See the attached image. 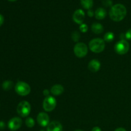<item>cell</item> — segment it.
Returning <instances> with one entry per match:
<instances>
[{
	"label": "cell",
	"mask_w": 131,
	"mask_h": 131,
	"mask_svg": "<svg viewBox=\"0 0 131 131\" xmlns=\"http://www.w3.org/2000/svg\"><path fill=\"white\" fill-rule=\"evenodd\" d=\"M127 9L122 4H116L111 6L110 11V17L113 21L120 22L125 17Z\"/></svg>",
	"instance_id": "cell-1"
},
{
	"label": "cell",
	"mask_w": 131,
	"mask_h": 131,
	"mask_svg": "<svg viewBox=\"0 0 131 131\" xmlns=\"http://www.w3.org/2000/svg\"><path fill=\"white\" fill-rule=\"evenodd\" d=\"M89 48L93 52L100 53L104 50L105 41L100 38H94L90 42Z\"/></svg>",
	"instance_id": "cell-2"
},
{
	"label": "cell",
	"mask_w": 131,
	"mask_h": 131,
	"mask_svg": "<svg viewBox=\"0 0 131 131\" xmlns=\"http://www.w3.org/2000/svg\"><path fill=\"white\" fill-rule=\"evenodd\" d=\"M15 92L20 96H26L31 92V87L28 83L23 81H19L15 86Z\"/></svg>",
	"instance_id": "cell-3"
},
{
	"label": "cell",
	"mask_w": 131,
	"mask_h": 131,
	"mask_svg": "<svg viewBox=\"0 0 131 131\" xmlns=\"http://www.w3.org/2000/svg\"><path fill=\"white\" fill-rule=\"evenodd\" d=\"M17 112L21 117H26L31 112V105L28 101H23L18 104Z\"/></svg>",
	"instance_id": "cell-4"
},
{
	"label": "cell",
	"mask_w": 131,
	"mask_h": 131,
	"mask_svg": "<svg viewBox=\"0 0 131 131\" xmlns=\"http://www.w3.org/2000/svg\"><path fill=\"white\" fill-rule=\"evenodd\" d=\"M130 46L129 42L125 39H122L117 42L115 46V51L120 55L125 54L129 51Z\"/></svg>",
	"instance_id": "cell-5"
},
{
	"label": "cell",
	"mask_w": 131,
	"mask_h": 131,
	"mask_svg": "<svg viewBox=\"0 0 131 131\" xmlns=\"http://www.w3.org/2000/svg\"><path fill=\"white\" fill-rule=\"evenodd\" d=\"M74 52L75 56L79 58H84L88 53V47L83 42L76 43L74 47Z\"/></svg>",
	"instance_id": "cell-6"
},
{
	"label": "cell",
	"mask_w": 131,
	"mask_h": 131,
	"mask_svg": "<svg viewBox=\"0 0 131 131\" xmlns=\"http://www.w3.org/2000/svg\"><path fill=\"white\" fill-rule=\"evenodd\" d=\"M56 106V100L52 96H48L44 99L43 102V108L47 112L53 111Z\"/></svg>",
	"instance_id": "cell-7"
},
{
	"label": "cell",
	"mask_w": 131,
	"mask_h": 131,
	"mask_svg": "<svg viewBox=\"0 0 131 131\" xmlns=\"http://www.w3.org/2000/svg\"><path fill=\"white\" fill-rule=\"evenodd\" d=\"M23 122L20 118L14 117L9 120L8 123V127L11 130H17L20 128Z\"/></svg>",
	"instance_id": "cell-8"
},
{
	"label": "cell",
	"mask_w": 131,
	"mask_h": 131,
	"mask_svg": "<svg viewBox=\"0 0 131 131\" xmlns=\"http://www.w3.org/2000/svg\"><path fill=\"white\" fill-rule=\"evenodd\" d=\"M37 120L38 124L42 127H47L49 124V117L47 113L43 112L40 113L37 118Z\"/></svg>",
	"instance_id": "cell-9"
},
{
	"label": "cell",
	"mask_w": 131,
	"mask_h": 131,
	"mask_svg": "<svg viewBox=\"0 0 131 131\" xmlns=\"http://www.w3.org/2000/svg\"><path fill=\"white\" fill-rule=\"evenodd\" d=\"M72 18L75 23L81 25V24H83V21H84V18H85V14L83 10L78 9L74 12Z\"/></svg>",
	"instance_id": "cell-10"
},
{
	"label": "cell",
	"mask_w": 131,
	"mask_h": 131,
	"mask_svg": "<svg viewBox=\"0 0 131 131\" xmlns=\"http://www.w3.org/2000/svg\"><path fill=\"white\" fill-rule=\"evenodd\" d=\"M47 131H63V126L59 122L52 121L47 125Z\"/></svg>",
	"instance_id": "cell-11"
},
{
	"label": "cell",
	"mask_w": 131,
	"mask_h": 131,
	"mask_svg": "<svg viewBox=\"0 0 131 131\" xmlns=\"http://www.w3.org/2000/svg\"><path fill=\"white\" fill-rule=\"evenodd\" d=\"M88 69L92 72H97L101 69V63L98 60H92L88 63Z\"/></svg>",
	"instance_id": "cell-12"
},
{
	"label": "cell",
	"mask_w": 131,
	"mask_h": 131,
	"mask_svg": "<svg viewBox=\"0 0 131 131\" xmlns=\"http://www.w3.org/2000/svg\"><path fill=\"white\" fill-rule=\"evenodd\" d=\"M64 92V88L61 84H54L51 88V93L53 95H60Z\"/></svg>",
	"instance_id": "cell-13"
},
{
	"label": "cell",
	"mask_w": 131,
	"mask_h": 131,
	"mask_svg": "<svg viewBox=\"0 0 131 131\" xmlns=\"http://www.w3.org/2000/svg\"><path fill=\"white\" fill-rule=\"evenodd\" d=\"M106 11L103 8H99L95 12V17L98 20H102L104 19L106 16Z\"/></svg>",
	"instance_id": "cell-14"
},
{
	"label": "cell",
	"mask_w": 131,
	"mask_h": 131,
	"mask_svg": "<svg viewBox=\"0 0 131 131\" xmlns=\"http://www.w3.org/2000/svg\"><path fill=\"white\" fill-rule=\"evenodd\" d=\"M92 31L95 34H101L104 31V27L100 23H95L92 25Z\"/></svg>",
	"instance_id": "cell-15"
},
{
	"label": "cell",
	"mask_w": 131,
	"mask_h": 131,
	"mask_svg": "<svg viewBox=\"0 0 131 131\" xmlns=\"http://www.w3.org/2000/svg\"><path fill=\"white\" fill-rule=\"evenodd\" d=\"M81 4L84 9L90 10L93 5V0H81Z\"/></svg>",
	"instance_id": "cell-16"
},
{
	"label": "cell",
	"mask_w": 131,
	"mask_h": 131,
	"mask_svg": "<svg viewBox=\"0 0 131 131\" xmlns=\"http://www.w3.org/2000/svg\"><path fill=\"white\" fill-rule=\"evenodd\" d=\"M115 38V35L112 32H107L104 37V40L107 42H111Z\"/></svg>",
	"instance_id": "cell-17"
},
{
	"label": "cell",
	"mask_w": 131,
	"mask_h": 131,
	"mask_svg": "<svg viewBox=\"0 0 131 131\" xmlns=\"http://www.w3.org/2000/svg\"><path fill=\"white\" fill-rule=\"evenodd\" d=\"M12 86H13L12 81L9 80L4 81V83H3L2 84V87L3 88V90H5L6 91H8L9 90L11 89V88H12Z\"/></svg>",
	"instance_id": "cell-18"
},
{
	"label": "cell",
	"mask_w": 131,
	"mask_h": 131,
	"mask_svg": "<svg viewBox=\"0 0 131 131\" xmlns=\"http://www.w3.org/2000/svg\"><path fill=\"white\" fill-rule=\"evenodd\" d=\"M26 125L29 128H32L34 127L35 125V120H33V118L31 117H28L26 119Z\"/></svg>",
	"instance_id": "cell-19"
},
{
	"label": "cell",
	"mask_w": 131,
	"mask_h": 131,
	"mask_svg": "<svg viewBox=\"0 0 131 131\" xmlns=\"http://www.w3.org/2000/svg\"><path fill=\"white\" fill-rule=\"evenodd\" d=\"M71 37L72 39L73 40V41L77 42L79 40V39H80V34H79V33L78 31H73L72 33Z\"/></svg>",
	"instance_id": "cell-20"
},
{
	"label": "cell",
	"mask_w": 131,
	"mask_h": 131,
	"mask_svg": "<svg viewBox=\"0 0 131 131\" xmlns=\"http://www.w3.org/2000/svg\"><path fill=\"white\" fill-rule=\"evenodd\" d=\"M102 4L104 6L109 7V6H112L113 1L112 0H102Z\"/></svg>",
	"instance_id": "cell-21"
},
{
	"label": "cell",
	"mask_w": 131,
	"mask_h": 131,
	"mask_svg": "<svg viewBox=\"0 0 131 131\" xmlns=\"http://www.w3.org/2000/svg\"><path fill=\"white\" fill-rule=\"evenodd\" d=\"M79 29L83 33H86L88 31V26L86 24H81L79 26Z\"/></svg>",
	"instance_id": "cell-22"
},
{
	"label": "cell",
	"mask_w": 131,
	"mask_h": 131,
	"mask_svg": "<svg viewBox=\"0 0 131 131\" xmlns=\"http://www.w3.org/2000/svg\"><path fill=\"white\" fill-rule=\"evenodd\" d=\"M125 37L126 39L129 40H131V29H129V30L125 33Z\"/></svg>",
	"instance_id": "cell-23"
},
{
	"label": "cell",
	"mask_w": 131,
	"mask_h": 131,
	"mask_svg": "<svg viewBox=\"0 0 131 131\" xmlns=\"http://www.w3.org/2000/svg\"><path fill=\"white\" fill-rule=\"evenodd\" d=\"M87 14H88V16L90 17H93V15H95V13L93 12V10H91V9H90V10H88V12H87Z\"/></svg>",
	"instance_id": "cell-24"
},
{
	"label": "cell",
	"mask_w": 131,
	"mask_h": 131,
	"mask_svg": "<svg viewBox=\"0 0 131 131\" xmlns=\"http://www.w3.org/2000/svg\"><path fill=\"white\" fill-rule=\"evenodd\" d=\"M5 128V124L4 122L0 121V130H3Z\"/></svg>",
	"instance_id": "cell-25"
},
{
	"label": "cell",
	"mask_w": 131,
	"mask_h": 131,
	"mask_svg": "<svg viewBox=\"0 0 131 131\" xmlns=\"http://www.w3.org/2000/svg\"><path fill=\"white\" fill-rule=\"evenodd\" d=\"M43 95L46 96V97H48V96H49V91L48 90H44L43 92Z\"/></svg>",
	"instance_id": "cell-26"
},
{
	"label": "cell",
	"mask_w": 131,
	"mask_h": 131,
	"mask_svg": "<svg viewBox=\"0 0 131 131\" xmlns=\"http://www.w3.org/2000/svg\"><path fill=\"white\" fill-rule=\"evenodd\" d=\"M4 23V17L0 14V26H1Z\"/></svg>",
	"instance_id": "cell-27"
},
{
	"label": "cell",
	"mask_w": 131,
	"mask_h": 131,
	"mask_svg": "<svg viewBox=\"0 0 131 131\" xmlns=\"http://www.w3.org/2000/svg\"><path fill=\"white\" fill-rule=\"evenodd\" d=\"M92 131H102V130H101V128L99 127H94L92 129Z\"/></svg>",
	"instance_id": "cell-28"
},
{
	"label": "cell",
	"mask_w": 131,
	"mask_h": 131,
	"mask_svg": "<svg viewBox=\"0 0 131 131\" xmlns=\"http://www.w3.org/2000/svg\"><path fill=\"white\" fill-rule=\"evenodd\" d=\"M115 131H127V130H125V129H124V128L120 127V128H118V129H116Z\"/></svg>",
	"instance_id": "cell-29"
},
{
	"label": "cell",
	"mask_w": 131,
	"mask_h": 131,
	"mask_svg": "<svg viewBox=\"0 0 131 131\" xmlns=\"http://www.w3.org/2000/svg\"><path fill=\"white\" fill-rule=\"evenodd\" d=\"M9 1H11V2H14V1H16L17 0H8Z\"/></svg>",
	"instance_id": "cell-30"
},
{
	"label": "cell",
	"mask_w": 131,
	"mask_h": 131,
	"mask_svg": "<svg viewBox=\"0 0 131 131\" xmlns=\"http://www.w3.org/2000/svg\"><path fill=\"white\" fill-rule=\"evenodd\" d=\"M74 131H83V130H79V129H78V130H74Z\"/></svg>",
	"instance_id": "cell-31"
},
{
	"label": "cell",
	"mask_w": 131,
	"mask_h": 131,
	"mask_svg": "<svg viewBox=\"0 0 131 131\" xmlns=\"http://www.w3.org/2000/svg\"><path fill=\"white\" fill-rule=\"evenodd\" d=\"M40 131H45V130H40Z\"/></svg>",
	"instance_id": "cell-32"
}]
</instances>
